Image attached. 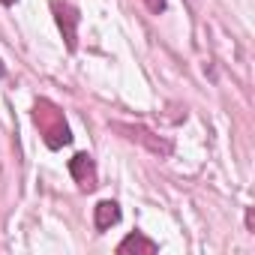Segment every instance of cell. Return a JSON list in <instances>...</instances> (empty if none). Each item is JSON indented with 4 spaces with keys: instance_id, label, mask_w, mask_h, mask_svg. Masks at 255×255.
<instances>
[{
    "instance_id": "cell-1",
    "label": "cell",
    "mask_w": 255,
    "mask_h": 255,
    "mask_svg": "<svg viewBox=\"0 0 255 255\" xmlns=\"http://www.w3.org/2000/svg\"><path fill=\"white\" fill-rule=\"evenodd\" d=\"M33 120H36V126L42 129V138H45V144H48L51 150H57V147H63V144L72 141V132H69V126H66L63 114H60L51 102H45V99L36 102Z\"/></svg>"
},
{
    "instance_id": "cell-2",
    "label": "cell",
    "mask_w": 255,
    "mask_h": 255,
    "mask_svg": "<svg viewBox=\"0 0 255 255\" xmlns=\"http://www.w3.org/2000/svg\"><path fill=\"white\" fill-rule=\"evenodd\" d=\"M51 9H54L57 27L63 30L66 48H69V51H75V24H78V9H75V6H69L66 0H51Z\"/></svg>"
},
{
    "instance_id": "cell-3",
    "label": "cell",
    "mask_w": 255,
    "mask_h": 255,
    "mask_svg": "<svg viewBox=\"0 0 255 255\" xmlns=\"http://www.w3.org/2000/svg\"><path fill=\"white\" fill-rule=\"evenodd\" d=\"M117 129H120V132H126L132 141H141L147 150H153V153H159V156H168V153L174 150V144H171V141L156 138L153 132H147V129H144V126H123V123H117Z\"/></svg>"
},
{
    "instance_id": "cell-4",
    "label": "cell",
    "mask_w": 255,
    "mask_h": 255,
    "mask_svg": "<svg viewBox=\"0 0 255 255\" xmlns=\"http://www.w3.org/2000/svg\"><path fill=\"white\" fill-rule=\"evenodd\" d=\"M69 174H72L84 189H93V186H96V165H93V159H90L87 153H75V156L69 159Z\"/></svg>"
},
{
    "instance_id": "cell-5",
    "label": "cell",
    "mask_w": 255,
    "mask_h": 255,
    "mask_svg": "<svg viewBox=\"0 0 255 255\" xmlns=\"http://www.w3.org/2000/svg\"><path fill=\"white\" fill-rule=\"evenodd\" d=\"M93 222H96L99 231L117 225V222H120V207H117V201H99V204H96V213H93Z\"/></svg>"
},
{
    "instance_id": "cell-6",
    "label": "cell",
    "mask_w": 255,
    "mask_h": 255,
    "mask_svg": "<svg viewBox=\"0 0 255 255\" xmlns=\"http://www.w3.org/2000/svg\"><path fill=\"white\" fill-rule=\"evenodd\" d=\"M117 252H120V255H126V252H144V255H153V252H156V243L135 231V234H129V237H126V240L117 246Z\"/></svg>"
},
{
    "instance_id": "cell-7",
    "label": "cell",
    "mask_w": 255,
    "mask_h": 255,
    "mask_svg": "<svg viewBox=\"0 0 255 255\" xmlns=\"http://www.w3.org/2000/svg\"><path fill=\"white\" fill-rule=\"evenodd\" d=\"M147 3V9L153 12V15H159V12H165V0H144Z\"/></svg>"
},
{
    "instance_id": "cell-8",
    "label": "cell",
    "mask_w": 255,
    "mask_h": 255,
    "mask_svg": "<svg viewBox=\"0 0 255 255\" xmlns=\"http://www.w3.org/2000/svg\"><path fill=\"white\" fill-rule=\"evenodd\" d=\"M6 75V66H3V60H0V78H3Z\"/></svg>"
}]
</instances>
